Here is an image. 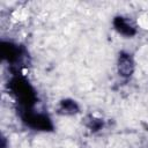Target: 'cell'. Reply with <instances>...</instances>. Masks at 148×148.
Segmentation results:
<instances>
[{"label":"cell","instance_id":"obj_2","mask_svg":"<svg viewBox=\"0 0 148 148\" xmlns=\"http://www.w3.org/2000/svg\"><path fill=\"white\" fill-rule=\"evenodd\" d=\"M133 71V62L132 59L130 58V56H120L119 58V72L121 73V75H131Z\"/></svg>","mask_w":148,"mask_h":148},{"label":"cell","instance_id":"obj_1","mask_svg":"<svg viewBox=\"0 0 148 148\" xmlns=\"http://www.w3.org/2000/svg\"><path fill=\"white\" fill-rule=\"evenodd\" d=\"M114 24H116V29L119 32L124 34V35L131 36V35L134 34V28H133V25L131 24V22L126 17H121V16L120 17H117Z\"/></svg>","mask_w":148,"mask_h":148}]
</instances>
